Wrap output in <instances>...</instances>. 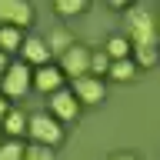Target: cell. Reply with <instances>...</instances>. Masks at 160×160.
<instances>
[{
  "label": "cell",
  "mask_w": 160,
  "mask_h": 160,
  "mask_svg": "<svg viewBox=\"0 0 160 160\" xmlns=\"http://www.w3.org/2000/svg\"><path fill=\"white\" fill-rule=\"evenodd\" d=\"M127 27H130V47H157L160 30H157V13L150 7H130Z\"/></svg>",
  "instance_id": "cell-1"
},
{
  "label": "cell",
  "mask_w": 160,
  "mask_h": 160,
  "mask_svg": "<svg viewBox=\"0 0 160 160\" xmlns=\"http://www.w3.org/2000/svg\"><path fill=\"white\" fill-rule=\"evenodd\" d=\"M30 87H33V70H30V63H23V60L10 63L3 80H0V93H3V97H23Z\"/></svg>",
  "instance_id": "cell-2"
},
{
  "label": "cell",
  "mask_w": 160,
  "mask_h": 160,
  "mask_svg": "<svg viewBox=\"0 0 160 160\" xmlns=\"http://www.w3.org/2000/svg\"><path fill=\"white\" fill-rule=\"evenodd\" d=\"M27 133L37 140L40 147H50V150L57 147V143H63V130H60L57 117H50V113H33V117H30Z\"/></svg>",
  "instance_id": "cell-3"
},
{
  "label": "cell",
  "mask_w": 160,
  "mask_h": 160,
  "mask_svg": "<svg viewBox=\"0 0 160 160\" xmlns=\"http://www.w3.org/2000/svg\"><path fill=\"white\" fill-rule=\"evenodd\" d=\"M90 60H93V53H90L87 47H73L60 57V70L67 73L70 80H80V77H90Z\"/></svg>",
  "instance_id": "cell-4"
},
{
  "label": "cell",
  "mask_w": 160,
  "mask_h": 160,
  "mask_svg": "<svg viewBox=\"0 0 160 160\" xmlns=\"http://www.w3.org/2000/svg\"><path fill=\"white\" fill-rule=\"evenodd\" d=\"M33 20V7L30 3H17V0H0V23L3 27H27Z\"/></svg>",
  "instance_id": "cell-5"
},
{
  "label": "cell",
  "mask_w": 160,
  "mask_h": 160,
  "mask_svg": "<svg viewBox=\"0 0 160 160\" xmlns=\"http://www.w3.org/2000/svg\"><path fill=\"white\" fill-rule=\"evenodd\" d=\"M80 113V100L73 97V90H57L50 97V117L57 120H73Z\"/></svg>",
  "instance_id": "cell-6"
},
{
  "label": "cell",
  "mask_w": 160,
  "mask_h": 160,
  "mask_svg": "<svg viewBox=\"0 0 160 160\" xmlns=\"http://www.w3.org/2000/svg\"><path fill=\"white\" fill-rule=\"evenodd\" d=\"M33 87L40 90V93H57V90H63V70L53 67V63H47V67H37V73H33Z\"/></svg>",
  "instance_id": "cell-7"
},
{
  "label": "cell",
  "mask_w": 160,
  "mask_h": 160,
  "mask_svg": "<svg viewBox=\"0 0 160 160\" xmlns=\"http://www.w3.org/2000/svg\"><path fill=\"white\" fill-rule=\"evenodd\" d=\"M103 93H107V87H103V80H97V77L73 80V97H77L80 103H100Z\"/></svg>",
  "instance_id": "cell-8"
},
{
  "label": "cell",
  "mask_w": 160,
  "mask_h": 160,
  "mask_svg": "<svg viewBox=\"0 0 160 160\" xmlns=\"http://www.w3.org/2000/svg\"><path fill=\"white\" fill-rule=\"evenodd\" d=\"M20 50H23V63H33V67H47L50 63L47 40H40V37H27Z\"/></svg>",
  "instance_id": "cell-9"
},
{
  "label": "cell",
  "mask_w": 160,
  "mask_h": 160,
  "mask_svg": "<svg viewBox=\"0 0 160 160\" xmlns=\"http://www.w3.org/2000/svg\"><path fill=\"white\" fill-rule=\"evenodd\" d=\"M133 47H130V37H110L107 40V57L110 60H130Z\"/></svg>",
  "instance_id": "cell-10"
},
{
  "label": "cell",
  "mask_w": 160,
  "mask_h": 160,
  "mask_svg": "<svg viewBox=\"0 0 160 160\" xmlns=\"http://www.w3.org/2000/svg\"><path fill=\"white\" fill-rule=\"evenodd\" d=\"M23 47V37H20L17 27H0V50L3 53H13V50Z\"/></svg>",
  "instance_id": "cell-11"
},
{
  "label": "cell",
  "mask_w": 160,
  "mask_h": 160,
  "mask_svg": "<svg viewBox=\"0 0 160 160\" xmlns=\"http://www.w3.org/2000/svg\"><path fill=\"white\" fill-rule=\"evenodd\" d=\"M27 127H30V120H27V113H23V110H10L7 120H3V130H7V133H13V137H17V133H23Z\"/></svg>",
  "instance_id": "cell-12"
},
{
  "label": "cell",
  "mask_w": 160,
  "mask_h": 160,
  "mask_svg": "<svg viewBox=\"0 0 160 160\" xmlns=\"http://www.w3.org/2000/svg\"><path fill=\"white\" fill-rule=\"evenodd\" d=\"M70 47H73V43H70V33H67V30H53V33L47 37V50H50V53H60V57H63Z\"/></svg>",
  "instance_id": "cell-13"
},
{
  "label": "cell",
  "mask_w": 160,
  "mask_h": 160,
  "mask_svg": "<svg viewBox=\"0 0 160 160\" xmlns=\"http://www.w3.org/2000/svg\"><path fill=\"white\" fill-rule=\"evenodd\" d=\"M107 77H110V80H120V83L130 80V77H133V60H113Z\"/></svg>",
  "instance_id": "cell-14"
},
{
  "label": "cell",
  "mask_w": 160,
  "mask_h": 160,
  "mask_svg": "<svg viewBox=\"0 0 160 160\" xmlns=\"http://www.w3.org/2000/svg\"><path fill=\"white\" fill-rule=\"evenodd\" d=\"M110 63H113V60L107 57V50H103V53H93V60H90V77H107L110 73Z\"/></svg>",
  "instance_id": "cell-15"
},
{
  "label": "cell",
  "mask_w": 160,
  "mask_h": 160,
  "mask_svg": "<svg viewBox=\"0 0 160 160\" xmlns=\"http://www.w3.org/2000/svg\"><path fill=\"white\" fill-rule=\"evenodd\" d=\"M23 143L20 140H7V143H0V160H23Z\"/></svg>",
  "instance_id": "cell-16"
},
{
  "label": "cell",
  "mask_w": 160,
  "mask_h": 160,
  "mask_svg": "<svg viewBox=\"0 0 160 160\" xmlns=\"http://www.w3.org/2000/svg\"><path fill=\"white\" fill-rule=\"evenodd\" d=\"M133 63H140V67H153L157 63V57H160V50L157 47H133Z\"/></svg>",
  "instance_id": "cell-17"
},
{
  "label": "cell",
  "mask_w": 160,
  "mask_h": 160,
  "mask_svg": "<svg viewBox=\"0 0 160 160\" xmlns=\"http://www.w3.org/2000/svg\"><path fill=\"white\" fill-rule=\"evenodd\" d=\"M53 10L63 13V17H70V13H83V10H87V0H57Z\"/></svg>",
  "instance_id": "cell-18"
},
{
  "label": "cell",
  "mask_w": 160,
  "mask_h": 160,
  "mask_svg": "<svg viewBox=\"0 0 160 160\" xmlns=\"http://www.w3.org/2000/svg\"><path fill=\"white\" fill-rule=\"evenodd\" d=\"M23 160H53V150H50V147H40V143H33V147H27Z\"/></svg>",
  "instance_id": "cell-19"
},
{
  "label": "cell",
  "mask_w": 160,
  "mask_h": 160,
  "mask_svg": "<svg viewBox=\"0 0 160 160\" xmlns=\"http://www.w3.org/2000/svg\"><path fill=\"white\" fill-rule=\"evenodd\" d=\"M7 113H10V107H7V97H3V93H0V123H3V120H7Z\"/></svg>",
  "instance_id": "cell-20"
},
{
  "label": "cell",
  "mask_w": 160,
  "mask_h": 160,
  "mask_svg": "<svg viewBox=\"0 0 160 160\" xmlns=\"http://www.w3.org/2000/svg\"><path fill=\"white\" fill-rule=\"evenodd\" d=\"M7 67H10V63H7V53L0 50V80H3V73H7Z\"/></svg>",
  "instance_id": "cell-21"
},
{
  "label": "cell",
  "mask_w": 160,
  "mask_h": 160,
  "mask_svg": "<svg viewBox=\"0 0 160 160\" xmlns=\"http://www.w3.org/2000/svg\"><path fill=\"white\" fill-rule=\"evenodd\" d=\"M110 7H113V10H127L130 3H127V0H110Z\"/></svg>",
  "instance_id": "cell-22"
},
{
  "label": "cell",
  "mask_w": 160,
  "mask_h": 160,
  "mask_svg": "<svg viewBox=\"0 0 160 160\" xmlns=\"http://www.w3.org/2000/svg\"><path fill=\"white\" fill-rule=\"evenodd\" d=\"M110 160H137L133 153H117V157H110Z\"/></svg>",
  "instance_id": "cell-23"
},
{
  "label": "cell",
  "mask_w": 160,
  "mask_h": 160,
  "mask_svg": "<svg viewBox=\"0 0 160 160\" xmlns=\"http://www.w3.org/2000/svg\"><path fill=\"white\" fill-rule=\"evenodd\" d=\"M157 30H160V17H157Z\"/></svg>",
  "instance_id": "cell-24"
}]
</instances>
